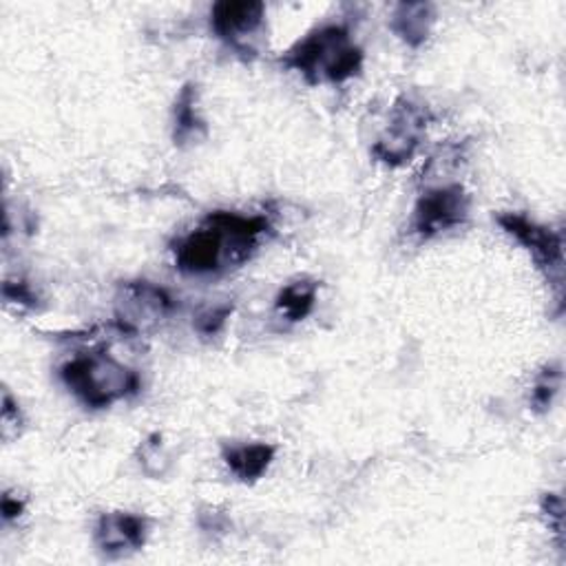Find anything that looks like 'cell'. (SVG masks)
<instances>
[{
	"label": "cell",
	"mask_w": 566,
	"mask_h": 566,
	"mask_svg": "<svg viewBox=\"0 0 566 566\" xmlns=\"http://www.w3.org/2000/svg\"><path fill=\"white\" fill-rule=\"evenodd\" d=\"M562 385V370L557 363L544 365L542 372L535 376L533 389H531V407L535 412H546L555 398V394L559 392Z\"/></svg>",
	"instance_id": "obj_14"
},
{
	"label": "cell",
	"mask_w": 566,
	"mask_h": 566,
	"mask_svg": "<svg viewBox=\"0 0 566 566\" xmlns=\"http://www.w3.org/2000/svg\"><path fill=\"white\" fill-rule=\"evenodd\" d=\"M542 511H544L548 517L555 520V526H557V531L562 533V517H564V502H562V498L555 495V493H546L544 500H542Z\"/></svg>",
	"instance_id": "obj_20"
},
{
	"label": "cell",
	"mask_w": 566,
	"mask_h": 566,
	"mask_svg": "<svg viewBox=\"0 0 566 566\" xmlns=\"http://www.w3.org/2000/svg\"><path fill=\"white\" fill-rule=\"evenodd\" d=\"M427 125L429 111L425 107L409 100H398L392 111L389 127L372 147V156L387 167L407 164L416 156Z\"/></svg>",
	"instance_id": "obj_5"
},
{
	"label": "cell",
	"mask_w": 566,
	"mask_h": 566,
	"mask_svg": "<svg viewBox=\"0 0 566 566\" xmlns=\"http://www.w3.org/2000/svg\"><path fill=\"white\" fill-rule=\"evenodd\" d=\"M231 314H233V303H215V306H209V308L200 310L193 325L200 334L215 337L217 332H222V328L226 325Z\"/></svg>",
	"instance_id": "obj_16"
},
{
	"label": "cell",
	"mask_w": 566,
	"mask_h": 566,
	"mask_svg": "<svg viewBox=\"0 0 566 566\" xmlns=\"http://www.w3.org/2000/svg\"><path fill=\"white\" fill-rule=\"evenodd\" d=\"M0 423H3V438L6 440H14L21 436L23 429V412L19 407V403H14V398L10 394L3 396V416H0Z\"/></svg>",
	"instance_id": "obj_17"
},
{
	"label": "cell",
	"mask_w": 566,
	"mask_h": 566,
	"mask_svg": "<svg viewBox=\"0 0 566 566\" xmlns=\"http://www.w3.org/2000/svg\"><path fill=\"white\" fill-rule=\"evenodd\" d=\"M61 381L92 409H105L118 401L140 394V374L107 352H92L67 361Z\"/></svg>",
	"instance_id": "obj_3"
},
{
	"label": "cell",
	"mask_w": 566,
	"mask_h": 566,
	"mask_svg": "<svg viewBox=\"0 0 566 566\" xmlns=\"http://www.w3.org/2000/svg\"><path fill=\"white\" fill-rule=\"evenodd\" d=\"M138 458H140V467L147 476L151 478H162L169 467H171V456L162 442V438L158 434L149 436L140 449H138Z\"/></svg>",
	"instance_id": "obj_15"
},
{
	"label": "cell",
	"mask_w": 566,
	"mask_h": 566,
	"mask_svg": "<svg viewBox=\"0 0 566 566\" xmlns=\"http://www.w3.org/2000/svg\"><path fill=\"white\" fill-rule=\"evenodd\" d=\"M469 217V195L460 184L429 186L416 202L412 228L418 237L431 239L462 226Z\"/></svg>",
	"instance_id": "obj_6"
},
{
	"label": "cell",
	"mask_w": 566,
	"mask_h": 566,
	"mask_svg": "<svg viewBox=\"0 0 566 566\" xmlns=\"http://www.w3.org/2000/svg\"><path fill=\"white\" fill-rule=\"evenodd\" d=\"M175 310V297L153 281H125L116 295V325L131 337L158 328Z\"/></svg>",
	"instance_id": "obj_4"
},
{
	"label": "cell",
	"mask_w": 566,
	"mask_h": 566,
	"mask_svg": "<svg viewBox=\"0 0 566 566\" xmlns=\"http://www.w3.org/2000/svg\"><path fill=\"white\" fill-rule=\"evenodd\" d=\"M206 138V122L197 109V87L186 85L173 109V140L178 147H191Z\"/></svg>",
	"instance_id": "obj_11"
},
{
	"label": "cell",
	"mask_w": 566,
	"mask_h": 566,
	"mask_svg": "<svg viewBox=\"0 0 566 566\" xmlns=\"http://www.w3.org/2000/svg\"><path fill=\"white\" fill-rule=\"evenodd\" d=\"M270 231L266 217H244L237 213H211L197 231L178 239L175 266L184 275H220L246 264L259 239Z\"/></svg>",
	"instance_id": "obj_1"
},
{
	"label": "cell",
	"mask_w": 566,
	"mask_h": 566,
	"mask_svg": "<svg viewBox=\"0 0 566 566\" xmlns=\"http://www.w3.org/2000/svg\"><path fill=\"white\" fill-rule=\"evenodd\" d=\"M436 23V10L429 3H401L394 8L389 30L407 45L420 47L429 39Z\"/></svg>",
	"instance_id": "obj_10"
},
{
	"label": "cell",
	"mask_w": 566,
	"mask_h": 566,
	"mask_svg": "<svg viewBox=\"0 0 566 566\" xmlns=\"http://www.w3.org/2000/svg\"><path fill=\"white\" fill-rule=\"evenodd\" d=\"M498 224L506 235H511L517 244H522L537 268L546 275L548 284L562 292L564 281V242L559 233H553L551 228L535 224L533 220L520 215V213H504L498 215Z\"/></svg>",
	"instance_id": "obj_7"
},
{
	"label": "cell",
	"mask_w": 566,
	"mask_h": 566,
	"mask_svg": "<svg viewBox=\"0 0 566 566\" xmlns=\"http://www.w3.org/2000/svg\"><path fill=\"white\" fill-rule=\"evenodd\" d=\"M3 297L8 303H17L21 308H36V303H39V297L28 281H10L8 279L3 284Z\"/></svg>",
	"instance_id": "obj_18"
},
{
	"label": "cell",
	"mask_w": 566,
	"mask_h": 566,
	"mask_svg": "<svg viewBox=\"0 0 566 566\" xmlns=\"http://www.w3.org/2000/svg\"><path fill=\"white\" fill-rule=\"evenodd\" d=\"M204 517H209V522L206 520H200V524L206 528V531H224V526L228 524V520H226V515L224 513H220V511H215V509H209V511H204L202 513Z\"/></svg>",
	"instance_id": "obj_21"
},
{
	"label": "cell",
	"mask_w": 566,
	"mask_h": 566,
	"mask_svg": "<svg viewBox=\"0 0 566 566\" xmlns=\"http://www.w3.org/2000/svg\"><path fill=\"white\" fill-rule=\"evenodd\" d=\"M96 544L107 555H127L147 544L149 520L127 511L103 513L96 524Z\"/></svg>",
	"instance_id": "obj_9"
},
{
	"label": "cell",
	"mask_w": 566,
	"mask_h": 566,
	"mask_svg": "<svg viewBox=\"0 0 566 566\" xmlns=\"http://www.w3.org/2000/svg\"><path fill=\"white\" fill-rule=\"evenodd\" d=\"M264 19V3H255V0H224L211 12V28L235 54L248 61L257 56Z\"/></svg>",
	"instance_id": "obj_8"
},
{
	"label": "cell",
	"mask_w": 566,
	"mask_h": 566,
	"mask_svg": "<svg viewBox=\"0 0 566 566\" xmlns=\"http://www.w3.org/2000/svg\"><path fill=\"white\" fill-rule=\"evenodd\" d=\"M224 460L242 482L259 480L275 460V447L266 442L237 445L224 451Z\"/></svg>",
	"instance_id": "obj_12"
},
{
	"label": "cell",
	"mask_w": 566,
	"mask_h": 566,
	"mask_svg": "<svg viewBox=\"0 0 566 566\" xmlns=\"http://www.w3.org/2000/svg\"><path fill=\"white\" fill-rule=\"evenodd\" d=\"M0 511H3V517L6 522H14L23 515L25 511V500L23 498H17L12 493H6L3 495V502H0Z\"/></svg>",
	"instance_id": "obj_19"
},
{
	"label": "cell",
	"mask_w": 566,
	"mask_h": 566,
	"mask_svg": "<svg viewBox=\"0 0 566 566\" xmlns=\"http://www.w3.org/2000/svg\"><path fill=\"white\" fill-rule=\"evenodd\" d=\"M317 292H319V284L314 279H297L277 295L275 308L281 317H286L292 323L303 321L314 308Z\"/></svg>",
	"instance_id": "obj_13"
},
{
	"label": "cell",
	"mask_w": 566,
	"mask_h": 566,
	"mask_svg": "<svg viewBox=\"0 0 566 566\" xmlns=\"http://www.w3.org/2000/svg\"><path fill=\"white\" fill-rule=\"evenodd\" d=\"M281 65L299 72L310 85H339L359 76L363 67V52L352 43L348 28L325 25L308 34L288 54H284Z\"/></svg>",
	"instance_id": "obj_2"
}]
</instances>
